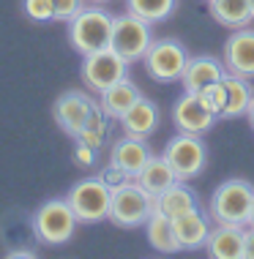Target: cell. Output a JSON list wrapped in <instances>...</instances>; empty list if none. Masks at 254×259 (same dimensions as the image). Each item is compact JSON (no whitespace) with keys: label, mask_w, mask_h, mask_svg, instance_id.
Returning a JSON list of instances; mask_svg holds the SVG:
<instances>
[{"label":"cell","mask_w":254,"mask_h":259,"mask_svg":"<svg viewBox=\"0 0 254 259\" xmlns=\"http://www.w3.org/2000/svg\"><path fill=\"white\" fill-rule=\"evenodd\" d=\"M112 22H115V17L98 3L85 6L68 22V41L82 58L96 50H104V47H110V38H112Z\"/></svg>","instance_id":"cell-1"},{"label":"cell","mask_w":254,"mask_h":259,"mask_svg":"<svg viewBox=\"0 0 254 259\" xmlns=\"http://www.w3.org/2000/svg\"><path fill=\"white\" fill-rule=\"evenodd\" d=\"M254 186L243 178H230L213 191L208 202V213L213 224H241L246 227L251 215Z\"/></svg>","instance_id":"cell-2"},{"label":"cell","mask_w":254,"mask_h":259,"mask_svg":"<svg viewBox=\"0 0 254 259\" xmlns=\"http://www.w3.org/2000/svg\"><path fill=\"white\" fill-rule=\"evenodd\" d=\"M156 210V197L148 194L137 180L112 188V202H110V221L123 229L145 227V221Z\"/></svg>","instance_id":"cell-3"},{"label":"cell","mask_w":254,"mask_h":259,"mask_svg":"<svg viewBox=\"0 0 254 259\" xmlns=\"http://www.w3.org/2000/svg\"><path fill=\"white\" fill-rule=\"evenodd\" d=\"M202 99L210 104L216 117H243V115H249V107L254 99V85L246 76L227 71L216 85L202 90Z\"/></svg>","instance_id":"cell-4"},{"label":"cell","mask_w":254,"mask_h":259,"mask_svg":"<svg viewBox=\"0 0 254 259\" xmlns=\"http://www.w3.org/2000/svg\"><path fill=\"white\" fill-rule=\"evenodd\" d=\"M68 205L80 224H98L110 219V202H112V188L101 178H85L77 180L68 191Z\"/></svg>","instance_id":"cell-5"},{"label":"cell","mask_w":254,"mask_h":259,"mask_svg":"<svg viewBox=\"0 0 254 259\" xmlns=\"http://www.w3.org/2000/svg\"><path fill=\"white\" fill-rule=\"evenodd\" d=\"M77 224L80 221H77L68 199H49L33 215V232L41 243L60 246V243H68L74 237Z\"/></svg>","instance_id":"cell-6"},{"label":"cell","mask_w":254,"mask_h":259,"mask_svg":"<svg viewBox=\"0 0 254 259\" xmlns=\"http://www.w3.org/2000/svg\"><path fill=\"white\" fill-rule=\"evenodd\" d=\"M151 44H153V30H151V22H148V19L137 17V14H131V11L115 17L110 47L121 55V58H126L129 63L142 60Z\"/></svg>","instance_id":"cell-7"},{"label":"cell","mask_w":254,"mask_h":259,"mask_svg":"<svg viewBox=\"0 0 254 259\" xmlns=\"http://www.w3.org/2000/svg\"><path fill=\"white\" fill-rule=\"evenodd\" d=\"M192 55L178 38H153V44L145 52V71L156 82H178Z\"/></svg>","instance_id":"cell-8"},{"label":"cell","mask_w":254,"mask_h":259,"mask_svg":"<svg viewBox=\"0 0 254 259\" xmlns=\"http://www.w3.org/2000/svg\"><path fill=\"white\" fill-rule=\"evenodd\" d=\"M129 66L131 63L126 58H121L112 47H104V50L85 55L80 74H82V82L88 85V90L101 93V90L112 88L115 82L126 79V76H129Z\"/></svg>","instance_id":"cell-9"},{"label":"cell","mask_w":254,"mask_h":259,"mask_svg":"<svg viewBox=\"0 0 254 259\" xmlns=\"http://www.w3.org/2000/svg\"><path fill=\"white\" fill-rule=\"evenodd\" d=\"M169 164H172V169L178 172L180 180H192L197 175H202L208 164V148L205 142H202V137L197 134H183L178 131L169 142L164 145V153H161Z\"/></svg>","instance_id":"cell-10"},{"label":"cell","mask_w":254,"mask_h":259,"mask_svg":"<svg viewBox=\"0 0 254 259\" xmlns=\"http://www.w3.org/2000/svg\"><path fill=\"white\" fill-rule=\"evenodd\" d=\"M219 120L216 112L210 109V104L202 99V93H183L172 107V123L175 128L183 134H208L213 128V123Z\"/></svg>","instance_id":"cell-11"},{"label":"cell","mask_w":254,"mask_h":259,"mask_svg":"<svg viewBox=\"0 0 254 259\" xmlns=\"http://www.w3.org/2000/svg\"><path fill=\"white\" fill-rule=\"evenodd\" d=\"M96 107L98 104L85 90H66L63 96H58L52 115H55V123L60 125V131H66L71 139H77V134L85 128V123H88V117L93 115Z\"/></svg>","instance_id":"cell-12"},{"label":"cell","mask_w":254,"mask_h":259,"mask_svg":"<svg viewBox=\"0 0 254 259\" xmlns=\"http://www.w3.org/2000/svg\"><path fill=\"white\" fill-rule=\"evenodd\" d=\"M224 66L230 74L254 79V27H238L224 41Z\"/></svg>","instance_id":"cell-13"},{"label":"cell","mask_w":254,"mask_h":259,"mask_svg":"<svg viewBox=\"0 0 254 259\" xmlns=\"http://www.w3.org/2000/svg\"><path fill=\"white\" fill-rule=\"evenodd\" d=\"M224 74H227L224 60L210 58V55H197V58H189L180 82H183V90H186V93H202L205 88L216 85Z\"/></svg>","instance_id":"cell-14"},{"label":"cell","mask_w":254,"mask_h":259,"mask_svg":"<svg viewBox=\"0 0 254 259\" xmlns=\"http://www.w3.org/2000/svg\"><path fill=\"white\" fill-rule=\"evenodd\" d=\"M172 224H175V235H178V240H180V248L183 251H197V248H205L210 227H213V219H210V213H205V210L194 207V210H189V213L178 215V219H172Z\"/></svg>","instance_id":"cell-15"},{"label":"cell","mask_w":254,"mask_h":259,"mask_svg":"<svg viewBox=\"0 0 254 259\" xmlns=\"http://www.w3.org/2000/svg\"><path fill=\"white\" fill-rule=\"evenodd\" d=\"M246 227L241 224H213L208 235V254L213 259H243Z\"/></svg>","instance_id":"cell-16"},{"label":"cell","mask_w":254,"mask_h":259,"mask_svg":"<svg viewBox=\"0 0 254 259\" xmlns=\"http://www.w3.org/2000/svg\"><path fill=\"white\" fill-rule=\"evenodd\" d=\"M151 158H153V150H151V145H148V139H137V137H129V134H123L110 150V161L115 166H121L123 172H129L131 178H137L139 169H142Z\"/></svg>","instance_id":"cell-17"},{"label":"cell","mask_w":254,"mask_h":259,"mask_svg":"<svg viewBox=\"0 0 254 259\" xmlns=\"http://www.w3.org/2000/svg\"><path fill=\"white\" fill-rule=\"evenodd\" d=\"M121 128H123V134H129V137L148 139L159 128V107L151 99L139 96V101L121 117Z\"/></svg>","instance_id":"cell-18"},{"label":"cell","mask_w":254,"mask_h":259,"mask_svg":"<svg viewBox=\"0 0 254 259\" xmlns=\"http://www.w3.org/2000/svg\"><path fill=\"white\" fill-rule=\"evenodd\" d=\"M139 96H142V90H139L129 76H126V79L115 82L112 88H107V90L98 93V107L107 112L112 120H121L126 112L139 101Z\"/></svg>","instance_id":"cell-19"},{"label":"cell","mask_w":254,"mask_h":259,"mask_svg":"<svg viewBox=\"0 0 254 259\" xmlns=\"http://www.w3.org/2000/svg\"><path fill=\"white\" fill-rule=\"evenodd\" d=\"M134 180H137V183L142 186L148 194L159 197L161 191H167L169 186H175L180 178H178V172L172 169V164H169L164 156H153V158L142 166V169H139V175H137Z\"/></svg>","instance_id":"cell-20"},{"label":"cell","mask_w":254,"mask_h":259,"mask_svg":"<svg viewBox=\"0 0 254 259\" xmlns=\"http://www.w3.org/2000/svg\"><path fill=\"white\" fill-rule=\"evenodd\" d=\"M208 11L222 27L238 30V27H249L254 14L249 0H208Z\"/></svg>","instance_id":"cell-21"},{"label":"cell","mask_w":254,"mask_h":259,"mask_svg":"<svg viewBox=\"0 0 254 259\" xmlns=\"http://www.w3.org/2000/svg\"><path fill=\"white\" fill-rule=\"evenodd\" d=\"M200 207V199L192 188L186 186V180H178L175 186H169L167 191H161L156 197V210L164 213L167 219H178V215L189 213V210Z\"/></svg>","instance_id":"cell-22"},{"label":"cell","mask_w":254,"mask_h":259,"mask_svg":"<svg viewBox=\"0 0 254 259\" xmlns=\"http://www.w3.org/2000/svg\"><path fill=\"white\" fill-rule=\"evenodd\" d=\"M145 235H148V243H151L159 254H178V251H183L178 235H175L172 219H167L159 210H153V215L145 221Z\"/></svg>","instance_id":"cell-23"},{"label":"cell","mask_w":254,"mask_h":259,"mask_svg":"<svg viewBox=\"0 0 254 259\" xmlns=\"http://www.w3.org/2000/svg\"><path fill=\"white\" fill-rule=\"evenodd\" d=\"M110 120H112V117L107 115V112H104L101 107H96V109H93V115H90V117H88V123H85V128L80 131V134H77V139L98 150L104 142H107V134H110Z\"/></svg>","instance_id":"cell-24"},{"label":"cell","mask_w":254,"mask_h":259,"mask_svg":"<svg viewBox=\"0 0 254 259\" xmlns=\"http://www.w3.org/2000/svg\"><path fill=\"white\" fill-rule=\"evenodd\" d=\"M126 6H129L131 14H137V17H142L153 25V22H164L175 11L178 0H126Z\"/></svg>","instance_id":"cell-25"},{"label":"cell","mask_w":254,"mask_h":259,"mask_svg":"<svg viewBox=\"0 0 254 259\" xmlns=\"http://www.w3.org/2000/svg\"><path fill=\"white\" fill-rule=\"evenodd\" d=\"M22 9H25V14L33 19V22H49V19H55L52 0H25Z\"/></svg>","instance_id":"cell-26"},{"label":"cell","mask_w":254,"mask_h":259,"mask_svg":"<svg viewBox=\"0 0 254 259\" xmlns=\"http://www.w3.org/2000/svg\"><path fill=\"white\" fill-rule=\"evenodd\" d=\"M85 3L88 0H52V6H55V19L58 22H71V19L85 9Z\"/></svg>","instance_id":"cell-27"},{"label":"cell","mask_w":254,"mask_h":259,"mask_svg":"<svg viewBox=\"0 0 254 259\" xmlns=\"http://www.w3.org/2000/svg\"><path fill=\"white\" fill-rule=\"evenodd\" d=\"M98 178H101L110 188H118V186H123V183H129V180H134L129 172H123L121 166H115L112 161H110L107 166H104V169H101V175H98Z\"/></svg>","instance_id":"cell-28"},{"label":"cell","mask_w":254,"mask_h":259,"mask_svg":"<svg viewBox=\"0 0 254 259\" xmlns=\"http://www.w3.org/2000/svg\"><path fill=\"white\" fill-rule=\"evenodd\" d=\"M74 164L82 166V169H88V166L96 164V148H90V145H85L77 139V148H74Z\"/></svg>","instance_id":"cell-29"},{"label":"cell","mask_w":254,"mask_h":259,"mask_svg":"<svg viewBox=\"0 0 254 259\" xmlns=\"http://www.w3.org/2000/svg\"><path fill=\"white\" fill-rule=\"evenodd\" d=\"M243 259H254V224H246V240H243Z\"/></svg>","instance_id":"cell-30"},{"label":"cell","mask_w":254,"mask_h":259,"mask_svg":"<svg viewBox=\"0 0 254 259\" xmlns=\"http://www.w3.org/2000/svg\"><path fill=\"white\" fill-rule=\"evenodd\" d=\"M11 256H33V251H11Z\"/></svg>","instance_id":"cell-31"},{"label":"cell","mask_w":254,"mask_h":259,"mask_svg":"<svg viewBox=\"0 0 254 259\" xmlns=\"http://www.w3.org/2000/svg\"><path fill=\"white\" fill-rule=\"evenodd\" d=\"M249 123H251V128H254V99H251V107H249Z\"/></svg>","instance_id":"cell-32"},{"label":"cell","mask_w":254,"mask_h":259,"mask_svg":"<svg viewBox=\"0 0 254 259\" xmlns=\"http://www.w3.org/2000/svg\"><path fill=\"white\" fill-rule=\"evenodd\" d=\"M249 224H254V202H251V215H249Z\"/></svg>","instance_id":"cell-33"},{"label":"cell","mask_w":254,"mask_h":259,"mask_svg":"<svg viewBox=\"0 0 254 259\" xmlns=\"http://www.w3.org/2000/svg\"><path fill=\"white\" fill-rule=\"evenodd\" d=\"M88 3H110V0H88Z\"/></svg>","instance_id":"cell-34"},{"label":"cell","mask_w":254,"mask_h":259,"mask_svg":"<svg viewBox=\"0 0 254 259\" xmlns=\"http://www.w3.org/2000/svg\"><path fill=\"white\" fill-rule=\"evenodd\" d=\"M249 6H251V14H254V0H249Z\"/></svg>","instance_id":"cell-35"},{"label":"cell","mask_w":254,"mask_h":259,"mask_svg":"<svg viewBox=\"0 0 254 259\" xmlns=\"http://www.w3.org/2000/svg\"><path fill=\"white\" fill-rule=\"evenodd\" d=\"M205 3H208V0H205Z\"/></svg>","instance_id":"cell-36"}]
</instances>
